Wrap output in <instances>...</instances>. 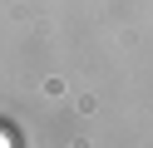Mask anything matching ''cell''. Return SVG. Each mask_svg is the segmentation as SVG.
Here are the masks:
<instances>
[{
	"label": "cell",
	"mask_w": 153,
	"mask_h": 148,
	"mask_svg": "<svg viewBox=\"0 0 153 148\" xmlns=\"http://www.w3.org/2000/svg\"><path fill=\"white\" fill-rule=\"evenodd\" d=\"M0 148H10V133H0Z\"/></svg>",
	"instance_id": "1"
}]
</instances>
